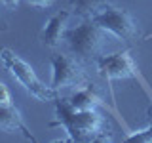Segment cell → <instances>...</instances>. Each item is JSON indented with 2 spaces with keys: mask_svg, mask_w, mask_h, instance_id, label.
<instances>
[{
  "mask_svg": "<svg viewBox=\"0 0 152 143\" xmlns=\"http://www.w3.org/2000/svg\"><path fill=\"white\" fill-rule=\"evenodd\" d=\"M104 40L107 31H103L91 17H86L80 25L66 29L65 32L66 46L80 61H95L103 54Z\"/></svg>",
  "mask_w": 152,
  "mask_h": 143,
  "instance_id": "obj_3",
  "label": "cell"
},
{
  "mask_svg": "<svg viewBox=\"0 0 152 143\" xmlns=\"http://www.w3.org/2000/svg\"><path fill=\"white\" fill-rule=\"evenodd\" d=\"M2 2V6H6V8H15L21 0H0Z\"/></svg>",
  "mask_w": 152,
  "mask_h": 143,
  "instance_id": "obj_15",
  "label": "cell"
},
{
  "mask_svg": "<svg viewBox=\"0 0 152 143\" xmlns=\"http://www.w3.org/2000/svg\"><path fill=\"white\" fill-rule=\"evenodd\" d=\"M50 126H61L70 141H108L104 132V118L95 109H74L69 99H55V120Z\"/></svg>",
  "mask_w": 152,
  "mask_h": 143,
  "instance_id": "obj_1",
  "label": "cell"
},
{
  "mask_svg": "<svg viewBox=\"0 0 152 143\" xmlns=\"http://www.w3.org/2000/svg\"><path fill=\"white\" fill-rule=\"evenodd\" d=\"M146 118H148V124L152 126V105H150L148 109H146Z\"/></svg>",
  "mask_w": 152,
  "mask_h": 143,
  "instance_id": "obj_16",
  "label": "cell"
},
{
  "mask_svg": "<svg viewBox=\"0 0 152 143\" xmlns=\"http://www.w3.org/2000/svg\"><path fill=\"white\" fill-rule=\"evenodd\" d=\"M51 2L53 0H27V4H31L34 8H48V6H51Z\"/></svg>",
  "mask_w": 152,
  "mask_h": 143,
  "instance_id": "obj_13",
  "label": "cell"
},
{
  "mask_svg": "<svg viewBox=\"0 0 152 143\" xmlns=\"http://www.w3.org/2000/svg\"><path fill=\"white\" fill-rule=\"evenodd\" d=\"M127 141H145V143H152V126L145 128V130H139L137 133H129L127 136Z\"/></svg>",
  "mask_w": 152,
  "mask_h": 143,
  "instance_id": "obj_11",
  "label": "cell"
},
{
  "mask_svg": "<svg viewBox=\"0 0 152 143\" xmlns=\"http://www.w3.org/2000/svg\"><path fill=\"white\" fill-rule=\"evenodd\" d=\"M103 31L110 32V35L122 38V40H133L137 35V25L135 19L131 17L129 12H126L124 8H116V6H107L103 12L95 13L91 17Z\"/></svg>",
  "mask_w": 152,
  "mask_h": 143,
  "instance_id": "obj_5",
  "label": "cell"
},
{
  "mask_svg": "<svg viewBox=\"0 0 152 143\" xmlns=\"http://www.w3.org/2000/svg\"><path fill=\"white\" fill-rule=\"evenodd\" d=\"M0 61L6 67L8 73L34 99H38V101H55V99H59V90H55L51 84L48 86L46 82H42L36 76L34 69L25 59H21L15 52H12L10 48H2L0 50Z\"/></svg>",
  "mask_w": 152,
  "mask_h": 143,
  "instance_id": "obj_2",
  "label": "cell"
},
{
  "mask_svg": "<svg viewBox=\"0 0 152 143\" xmlns=\"http://www.w3.org/2000/svg\"><path fill=\"white\" fill-rule=\"evenodd\" d=\"M0 128L6 132H19L25 139L36 141V137L32 136V132L23 120L21 113L13 105H0Z\"/></svg>",
  "mask_w": 152,
  "mask_h": 143,
  "instance_id": "obj_8",
  "label": "cell"
},
{
  "mask_svg": "<svg viewBox=\"0 0 152 143\" xmlns=\"http://www.w3.org/2000/svg\"><path fill=\"white\" fill-rule=\"evenodd\" d=\"M95 67H97V73L107 82L120 78H137L139 74L135 61L127 50L114 52V54H101L95 59Z\"/></svg>",
  "mask_w": 152,
  "mask_h": 143,
  "instance_id": "obj_6",
  "label": "cell"
},
{
  "mask_svg": "<svg viewBox=\"0 0 152 143\" xmlns=\"http://www.w3.org/2000/svg\"><path fill=\"white\" fill-rule=\"evenodd\" d=\"M50 63H51V86L55 90L80 88L86 82V73L78 57L53 54L50 57Z\"/></svg>",
  "mask_w": 152,
  "mask_h": 143,
  "instance_id": "obj_4",
  "label": "cell"
},
{
  "mask_svg": "<svg viewBox=\"0 0 152 143\" xmlns=\"http://www.w3.org/2000/svg\"><path fill=\"white\" fill-rule=\"evenodd\" d=\"M0 105H13L12 103V94H10L8 86L0 82Z\"/></svg>",
  "mask_w": 152,
  "mask_h": 143,
  "instance_id": "obj_12",
  "label": "cell"
},
{
  "mask_svg": "<svg viewBox=\"0 0 152 143\" xmlns=\"http://www.w3.org/2000/svg\"><path fill=\"white\" fill-rule=\"evenodd\" d=\"M69 103L72 105L74 109H95L97 105H104L93 84H84V86H80V88H76L74 92L70 94Z\"/></svg>",
  "mask_w": 152,
  "mask_h": 143,
  "instance_id": "obj_9",
  "label": "cell"
},
{
  "mask_svg": "<svg viewBox=\"0 0 152 143\" xmlns=\"http://www.w3.org/2000/svg\"><path fill=\"white\" fill-rule=\"evenodd\" d=\"M70 12H57L55 15H51L48 21L44 23L40 31V40L42 44L48 48H57L61 46V42L65 40V32H66V21H69Z\"/></svg>",
  "mask_w": 152,
  "mask_h": 143,
  "instance_id": "obj_7",
  "label": "cell"
},
{
  "mask_svg": "<svg viewBox=\"0 0 152 143\" xmlns=\"http://www.w3.org/2000/svg\"><path fill=\"white\" fill-rule=\"evenodd\" d=\"M112 0H70V12L80 17H93L95 13L103 12L107 6H110Z\"/></svg>",
  "mask_w": 152,
  "mask_h": 143,
  "instance_id": "obj_10",
  "label": "cell"
},
{
  "mask_svg": "<svg viewBox=\"0 0 152 143\" xmlns=\"http://www.w3.org/2000/svg\"><path fill=\"white\" fill-rule=\"evenodd\" d=\"M6 29H8V19H6V15H4V12H2V6H0V31H6Z\"/></svg>",
  "mask_w": 152,
  "mask_h": 143,
  "instance_id": "obj_14",
  "label": "cell"
}]
</instances>
